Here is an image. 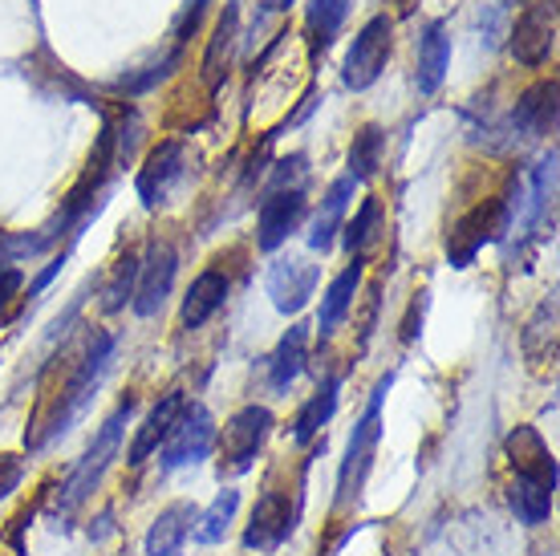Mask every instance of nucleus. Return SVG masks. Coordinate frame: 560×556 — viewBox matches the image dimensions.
<instances>
[{"label": "nucleus", "mask_w": 560, "mask_h": 556, "mask_svg": "<svg viewBox=\"0 0 560 556\" xmlns=\"http://www.w3.org/2000/svg\"><path fill=\"white\" fill-rule=\"evenodd\" d=\"M171 556H179V553H171Z\"/></svg>", "instance_id": "nucleus-37"}, {"label": "nucleus", "mask_w": 560, "mask_h": 556, "mask_svg": "<svg viewBox=\"0 0 560 556\" xmlns=\"http://www.w3.org/2000/svg\"><path fill=\"white\" fill-rule=\"evenodd\" d=\"M512 126L524 139H548L557 130V78L536 82L533 90H524L512 111Z\"/></svg>", "instance_id": "nucleus-13"}, {"label": "nucleus", "mask_w": 560, "mask_h": 556, "mask_svg": "<svg viewBox=\"0 0 560 556\" xmlns=\"http://www.w3.org/2000/svg\"><path fill=\"white\" fill-rule=\"evenodd\" d=\"M524 358L533 370H552L557 366V301L548 297L533 313V321L524 325Z\"/></svg>", "instance_id": "nucleus-20"}, {"label": "nucleus", "mask_w": 560, "mask_h": 556, "mask_svg": "<svg viewBox=\"0 0 560 556\" xmlns=\"http://www.w3.org/2000/svg\"><path fill=\"white\" fill-rule=\"evenodd\" d=\"M508 220H512V204H508L504 195H491V199L476 204L467 216H459V220L451 223L447 260L455 268H467L483 252V244H495V240L504 236Z\"/></svg>", "instance_id": "nucleus-1"}, {"label": "nucleus", "mask_w": 560, "mask_h": 556, "mask_svg": "<svg viewBox=\"0 0 560 556\" xmlns=\"http://www.w3.org/2000/svg\"><path fill=\"white\" fill-rule=\"evenodd\" d=\"M293 532V508H289V496L277 491V487H268L260 503H256L253 512V524L244 532V544L248 548H277L284 536Z\"/></svg>", "instance_id": "nucleus-14"}, {"label": "nucleus", "mask_w": 560, "mask_h": 556, "mask_svg": "<svg viewBox=\"0 0 560 556\" xmlns=\"http://www.w3.org/2000/svg\"><path fill=\"white\" fill-rule=\"evenodd\" d=\"M16 289H21V273H16V268H4V273H0V309L13 301Z\"/></svg>", "instance_id": "nucleus-33"}, {"label": "nucleus", "mask_w": 560, "mask_h": 556, "mask_svg": "<svg viewBox=\"0 0 560 556\" xmlns=\"http://www.w3.org/2000/svg\"><path fill=\"white\" fill-rule=\"evenodd\" d=\"M334 410H337V378H325L322 386H317V394H313V398L301 406V415H296V431H293L296 443L301 447L313 443L317 431L334 418Z\"/></svg>", "instance_id": "nucleus-26"}, {"label": "nucleus", "mask_w": 560, "mask_h": 556, "mask_svg": "<svg viewBox=\"0 0 560 556\" xmlns=\"http://www.w3.org/2000/svg\"><path fill=\"white\" fill-rule=\"evenodd\" d=\"M552 49H557V0H533L512 28V54L520 66L540 70Z\"/></svg>", "instance_id": "nucleus-7"}, {"label": "nucleus", "mask_w": 560, "mask_h": 556, "mask_svg": "<svg viewBox=\"0 0 560 556\" xmlns=\"http://www.w3.org/2000/svg\"><path fill=\"white\" fill-rule=\"evenodd\" d=\"M382 126H362L358 135H353L350 142V179L353 183H365V179H374V171H378L382 163Z\"/></svg>", "instance_id": "nucleus-28"}, {"label": "nucleus", "mask_w": 560, "mask_h": 556, "mask_svg": "<svg viewBox=\"0 0 560 556\" xmlns=\"http://www.w3.org/2000/svg\"><path fill=\"white\" fill-rule=\"evenodd\" d=\"M211 439H215L211 415L203 410V406H187V410L179 415V422L171 427V435L163 439V472H175V467L208 460Z\"/></svg>", "instance_id": "nucleus-8"}, {"label": "nucleus", "mask_w": 560, "mask_h": 556, "mask_svg": "<svg viewBox=\"0 0 560 556\" xmlns=\"http://www.w3.org/2000/svg\"><path fill=\"white\" fill-rule=\"evenodd\" d=\"M386 386H390V374L382 378L378 390H374V398L365 406L362 422L353 427L350 435V447H346V463H341V475H337V508H346V503L358 500V491L365 484V472H370V463H374V447H378V435H382V398H386Z\"/></svg>", "instance_id": "nucleus-2"}, {"label": "nucleus", "mask_w": 560, "mask_h": 556, "mask_svg": "<svg viewBox=\"0 0 560 556\" xmlns=\"http://www.w3.org/2000/svg\"><path fill=\"white\" fill-rule=\"evenodd\" d=\"M552 491H557V487L516 475V484H512L508 496H512V508H516V516L524 524H545L548 516H552Z\"/></svg>", "instance_id": "nucleus-27"}, {"label": "nucleus", "mask_w": 560, "mask_h": 556, "mask_svg": "<svg viewBox=\"0 0 560 556\" xmlns=\"http://www.w3.org/2000/svg\"><path fill=\"white\" fill-rule=\"evenodd\" d=\"M353 0H308V42H313V57L325 54L334 37L341 33L346 16H350Z\"/></svg>", "instance_id": "nucleus-25"}, {"label": "nucleus", "mask_w": 560, "mask_h": 556, "mask_svg": "<svg viewBox=\"0 0 560 556\" xmlns=\"http://www.w3.org/2000/svg\"><path fill=\"white\" fill-rule=\"evenodd\" d=\"M289 4H293V0H268V9H272V13H289Z\"/></svg>", "instance_id": "nucleus-35"}, {"label": "nucleus", "mask_w": 560, "mask_h": 556, "mask_svg": "<svg viewBox=\"0 0 560 556\" xmlns=\"http://www.w3.org/2000/svg\"><path fill=\"white\" fill-rule=\"evenodd\" d=\"M353 187H358V183H353L350 175H341V179L329 183V192H325V199H322V211L308 223V248L313 252L334 248L337 232H341V220H346V208H350V199H353Z\"/></svg>", "instance_id": "nucleus-17"}, {"label": "nucleus", "mask_w": 560, "mask_h": 556, "mask_svg": "<svg viewBox=\"0 0 560 556\" xmlns=\"http://www.w3.org/2000/svg\"><path fill=\"white\" fill-rule=\"evenodd\" d=\"M305 341H308V325H293L289 334L280 337L277 354L268 358V386L272 390L293 386V378L301 374V366H305Z\"/></svg>", "instance_id": "nucleus-24"}, {"label": "nucleus", "mask_w": 560, "mask_h": 556, "mask_svg": "<svg viewBox=\"0 0 560 556\" xmlns=\"http://www.w3.org/2000/svg\"><path fill=\"white\" fill-rule=\"evenodd\" d=\"M508 460H512L516 475H524V479H540V484L557 487V463H552L536 427H516V431L508 435Z\"/></svg>", "instance_id": "nucleus-16"}, {"label": "nucleus", "mask_w": 560, "mask_h": 556, "mask_svg": "<svg viewBox=\"0 0 560 556\" xmlns=\"http://www.w3.org/2000/svg\"><path fill=\"white\" fill-rule=\"evenodd\" d=\"M236 37H240V9H236V0H228L224 16L215 21V33H211V42H208V54H203V82H208L211 90L228 78Z\"/></svg>", "instance_id": "nucleus-21"}, {"label": "nucleus", "mask_w": 560, "mask_h": 556, "mask_svg": "<svg viewBox=\"0 0 560 556\" xmlns=\"http://www.w3.org/2000/svg\"><path fill=\"white\" fill-rule=\"evenodd\" d=\"M187 410V398H183L179 390H171V394H163L159 398V406H154L151 415L142 418V427L139 435H135V443H130V467H139V463H147L163 447V439L171 435V427L179 422V415Z\"/></svg>", "instance_id": "nucleus-15"}, {"label": "nucleus", "mask_w": 560, "mask_h": 556, "mask_svg": "<svg viewBox=\"0 0 560 556\" xmlns=\"http://www.w3.org/2000/svg\"><path fill=\"white\" fill-rule=\"evenodd\" d=\"M110 349H114V337L110 334H94L90 337V346H85L82 354V366H78V374L66 382V390H61V403H57L54 418H49V427H45L42 443L49 439V435H61L66 427H70V418L82 410V403L90 398V390H94V382H98V374L106 370V362H110Z\"/></svg>", "instance_id": "nucleus-6"}, {"label": "nucleus", "mask_w": 560, "mask_h": 556, "mask_svg": "<svg viewBox=\"0 0 560 556\" xmlns=\"http://www.w3.org/2000/svg\"><path fill=\"white\" fill-rule=\"evenodd\" d=\"M21 475H25V463L16 460V455H0V500L13 496L16 484H21Z\"/></svg>", "instance_id": "nucleus-32"}, {"label": "nucleus", "mask_w": 560, "mask_h": 556, "mask_svg": "<svg viewBox=\"0 0 560 556\" xmlns=\"http://www.w3.org/2000/svg\"><path fill=\"white\" fill-rule=\"evenodd\" d=\"M447 66H451L447 25H443V21H431L419 42V70H415L419 94H427V97L439 94V85H443V78H447Z\"/></svg>", "instance_id": "nucleus-19"}, {"label": "nucleus", "mask_w": 560, "mask_h": 556, "mask_svg": "<svg viewBox=\"0 0 560 556\" xmlns=\"http://www.w3.org/2000/svg\"><path fill=\"white\" fill-rule=\"evenodd\" d=\"M394 4H398V13H410V9L419 4V0H394Z\"/></svg>", "instance_id": "nucleus-36"}, {"label": "nucleus", "mask_w": 560, "mask_h": 556, "mask_svg": "<svg viewBox=\"0 0 560 556\" xmlns=\"http://www.w3.org/2000/svg\"><path fill=\"white\" fill-rule=\"evenodd\" d=\"M358 285H362V256H353V265L329 280V289H325V297H322V317H317L322 337L337 334V325H341L346 313L353 309V292H358Z\"/></svg>", "instance_id": "nucleus-23"}, {"label": "nucleus", "mask_w": 560, "mask_h": 556, "mask_svg": "<svg viewBox=\"0 0 560 556\" xmlns=\"http://www.w3.org/2000/svg\"><path fill=\"white\" fill-rule=\"evenodd\" d=\"M390 49H394V21L386 13L370 16V21L358 28L350 54H346L341 82L350 85V90H370V85L382 78V70H386Z\"/></svg>", "instance_id": "nucleus-3"}, {"label": "nucleus", "mask_w": 560, "mask_h": 556, "mask_svg": "<svg viewBox=\"0 0 560 556\" xmlns=\"http://www.w3.org/2000/svg\"><path fill=\"white\" fill-rule=\"evenodd\" d=\"M305 220V192L301 187H284V192H268L256 216V244L265 252H277L284 240L296 232V223Z\"/></svg>", "instance_id": "nucleus-11"}, {"label": "nucleus", "mask_w": 560, "mask_h": 556, "mask_svg": "<svg viewBox=\"0 0 560 556\" xmlns=\"http://www.w3.org/2000/svg\"><path fill=\"white\" fill-rule=\"evenodd\" d=\"M228 301V277L220 268H208V273H199L191 280V289L183 297V329H199V325H208Z\"/></svg>", "instance_id": "nucleus-18"}, {"label": "nucleus", "mask_w": 560, "mask_h": 556, "mask_svg": "<svg viewBox=\"0 0 560 556\" xmlns=\"http://www.w3.org/2000/svg\"><path fill=\"white\" fill-rule=\"evenodd\" d=\"M135 285H139V256L127 252V256L114 265V277H110V285H106V301H102V305L110 309V313H118V309L130 301Z\"/></svg>", "instance_id": "nucleus-31"}, {"label": "nucleus", "mask_w": 560, "mask_h": 556, "mask_svg": "<svg viewBox=\"0 0 560 556\" xmlns=\"http://www.w3.org/2000/svg\"><path fill=\"white\" fill-rule=\"evenodd\" d=\"M240 508V491H232V487H224L215 500H211V508L203 516H196V541L199 544H215V541H224V532L228 524H232V516H236Z\"/></svg>", "instance_id": "nucleus-29"}, {"label": "nucleus", "mask_w": 560, "mask_h": 556, "mask_svg": "<svg viewBox=\"0 0 560 556\" xmlns=\"http://www.w3.org/2000/svg\"><path fill=\"white\" fill-rule=\"evenodd\" d=\"M378 220H382V199L378 195H365L362 199V208H358V216H353L341 232H346V248L358 256V252L370 244V236H374V228H378Z\"/></svg>", "instance_id": "nucleus-30"}, {"label": "nucleus", "mask_w": 560, "mask_h": 556, "mask_svg": "<svg viewBox=\"0 0 560 556\" xmlns=\"http://www.w3.org/2000/svg\"><path fill=\"white\" fill-rule=\"evenodd\" d=\"M130 410H135V398H127V403L118 406L106 422H102V431H98V439L90 443V451L82 455V463H78V472L70 475V484L61 487L66 496H61V508H78V503L98 487V479H102V472L110 467V460H114V451H118V439H122V422L130 418Z\"/></svg>", "instance_id": "nucleus-5"}, {"label": "nucleus", "mask_w": 560, "mask_h": 556, "mask_svg": "<svg viewBox=\"0 0 560 556\" xmlns=\"http://www.w3.org/2000/svg\"><path fill=\"white\" fill-rule=\"evenodd\" d=\"M175 268H179V256L167 240H151L147 248V260L139 265V285H135V313L139 317H154L163 301L171 297V285H175Z\"/></svg>", "instance_id": "nucleus-9"}, {"label": "nucleus", "mask_w": 560, "mask_h": 556, "mask_svg": "<svg viewBox=\"0 0 560 556\" xmlns=\"http://www.w3.org/2000/svg\"><path fill=\"white\" fill-rule=\"evenodd\" d=\"M179 175H183V147L179 142H159V147L147 154L139 179H135L139 199L147 204V208H159V204L171 195V187L179 183Z\"/></svg>", "instance_id": "nucleus-12"}, {"label": "nucleus", "mask_w": 560, "mask_h": 556, "mask_svg": "<svg viewBox=\"0 0 560 556\" xmlns=\"http://www.w3.org/2000/svg\"><path fill=\"white\" fill-rule=\"evenodd\" d=\"M196 508L191 503H171L163 512L154 516L151 532H147V556H171L179 553L183 541H187V532L196 524Z\"/></svg>", "instance_id": "nucleus-22"}, {"label": "nucleus", "mask_w": 560, "mask_h": 556, "mask_svg": "<svg viewBox=\"0 0 560 556\" xmlns=\"http://www.w3.org/2000/svg\"><path fill=\"white\" fill-rule=\"evenodd\" d=\"M504 4H508V0H504Z\"/></svg>", "instance_id": "nucleus-38"}, {"label": "nucleus", "mask_w": 560, "mask_h": 556, "mask_svg": "<svg viewBox=\"0 0 560 556\" xmlns=\"http://www.w3.org/2000/svg\"><path fill=\"white\" fill-rule=\"evenodd\" d=\"M268 431H272V415L265 406H244L228 418L224 435H220V479L253 472V460L260 455Z\"/></svg>", "instance_id": "nucleus-4"}, {"label": "nucleus", "mask_w": 560, "mask_h": 556, "mask_svg": "<svg viewBox=\"0 0 560 556\" xmlns=\"http://www.w3.org/2000/svg\"><path fill=\"white\" fill-rule=\"evenodd\" d=\"M57 273H61V256H57L54 265L45 268L42 277H37V280H33V285H28V297H37V292H42V289H45V285H49V280H54V277H57Z\"/></svg>", "instance_id": "nucleus-34"}, {"label": "nucleus", "mask_w": 560, "mask_h": 556, "mask_svg": "<svg viewBox=\"0 0 560 556\" xmlns=\"http://www.w3.org/2000/svg\"><path fill=\"white\" fill-rule=\"evenodd\" d=\"M317 280H322V268L313 265L308 256H284V260L268 268V297L289 317V313H301L308 305Z\"/></svg>", "instance_id": "nucleus-10"}]
</instances>
